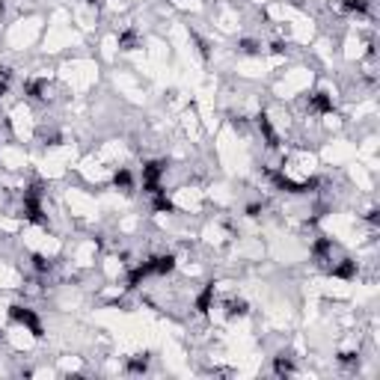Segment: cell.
Segmentation results:
<instances>
[{"mask_svg":"<svg viewBox=\"0 0 380 380\" xmlns=\"http://www.w3.org/2000/svg\"><path fill=\"white\" fill-rule=\"evenodd\" d=\"M244 312H247V303H244V300H232V303H229V315H232V318L244 315Z\"/></svg>","mask_w":380,"mask_h":380,"instance_id":"obj_13","label":"cell"},{"mask_svg":"<svg viewBox=\"0 0 380 380\" xmlns=\"http://www.w3.org/2000/svg\"><path fill=\"white\" fill-rule=\"evenodd\" d=\"M172 267H175V255H158V258H152V273H158V276L169 273Z\"/></svg>","mask_w":380,"mask_h":380,"instance_id":"obj_3","label":"cell"},{"mask_svg":"<svg viewBox=\"0 0 380 380\" xmlns=\"http://www.w3.org/2000/svg\"><path fill=\"white\" fill-rule=\"evenodd\" d=\"M330 250H333V244H330L327 238H324V241H318L315 247H312V253H315V255H327Z\"/></svg>","mask_w":380,"mask_h":380,"instance_id":"obj_14","label":"cell"},{"mask_svg":"<svg viewBox=\"0 0 380 380\" xmlns=\"http://www.w3.org/2000/svg\"><path fill=\"white\" fill-rule=\"evenodd\" d=\"M9 315L15 318L18 324H24L33 336H36V339H42V336H45V330H42V321L36 318V312H33V309H27V306H12V309H9Z\"/></svg>","mask_w":380,"mask_h":380,"instance_id":"obj_1","label":"cell"},{"mask_svg":"<svg viewBox=\"0 0 380 380\" xmlns=\"http://www.w3.org/2000/svg\"><path fill=\"white\" fill-rule=\"evenodd\" d=\"M273 368H276V374H291V371H294V365H291V359H285V356H276V362H273Z\"/></svg>","mask_w":380,"mask_h":380,"instance_id":"obj_10","label":"cell"},{"mask_svg":"<svg viewBox=\"0 0 380 380\" xmlns=\"http://www.w3.org/2000/svg\"><path fill=\"white\" fill-rule=\"evenodd\" d=\"M368 0H342V9L345 12H368Z\"/></svg>","mask_w":380,"mask_h":380,"instance_id":"obj_6","label":"cell"},{"mask_svg":"<svg viewBox=\"0 0 380 380\" xmlns=\"http://www.w3.org/2000/svg\"><path fill=\"white\" fill-rule=\"evenodd\" d=\"M155 208H158V211H172V202H169L163 193H155Z\"/></svg>","mask_w":380,"mask_h":380,"instance_id":"obj_12","label":"cell"},{"mask_svg":"<svg viewBox=\"0 0 380 380\" xmlns=\"http://www.w3.org/2000/svg\"><path fill=\"white\" fill-rule=\"evenodd\" d=\"M0 9H3V0H0Z\"/></svg>","mask_w":380,"mask_h":380,"instance_id":"obj_17","label":"cell"},{"mask_svg":"<svg viewBox=\"0 0 380 380\" xmlns=\"http://www.w3.org/2000/svg\"><path fill=\"white\" fill-rule=\"evenodd\" d=\"M356 273V261H350V258H345L339 267H333V276H339V279H350Z\"/></svg>","mask_w":380,"mask_h":380,"instance_id":"obj_4","label":"cell"},{"mask_svg":"<svg viewBox=\"0 0 380 380\" xmlns=\"http://www.w3.org/2000/svg\"><path fill=\"white\" fill-rule=\"evenodd\" d=\"M211 297H214V285H208L199 297H196V309L199 312H208V306H211Z\"/></svg>","mask_w":380,"mask_h":380,"instance_id":"obj_5","label":"cell"},{"mask_svg":"<svg viewBox=\"0 0 380 380\" xmlns=\"http://www.w3.org/2000/svg\"><path fill=\"white\" fill-rule=\"evenodd\" d=\"M258 211H261V205H255V202H253V205H247V214H250V217H255Z\"/></svg>","mask_w":380,"mask_h":380,"instance_id":"obj_16","label":"cell"},{"mask_svg":"<svg viewBox=\"0 0 380 380\" xmlns=\"http://www.w3.org/2000/svg\"><path fill=\"white\" fill-rule=\"evenodd\" d=\"M309 110H315V113H333V98L327 92L309 95Z\"/></svg>","mask_w":380,"mask_h":380,"instance_id":"obj_2","label":"cell"},{"mask_svg":"<svg viewBox=\"0 0 380 380\" xmlns=\"http://www.w3.org/2000/svg\"><path fill=\"white\" fill-rule=\"evenodd\" d=\"M134 45H137V33L134 30H128V33L119 36V48H122V51H134Z\"/></svg>","mask_w":380,"mask_h":380,"instance_id":"obj_8","label":"cell"},{"mask_svg":"<svg viewBox=\"0 0 380 380\" xmlns=\"http://www.w3.org/2000/svg\"><path fill=\"white\" fill-rule=\"evenodd\" d=\"M146 368H149V356H146V353L128 359V371H137V374H140V371H146Z\"/></svg>","mask_w":380,"mask_h":380,"instance_id":"obj_7","label":"cell"},{"mask_svg":"<svg viewBox=\"0 0 380 380\" xmlns=\"http://www.w3.org/2000/svg\"><path fill=\"white\" fill-rule=\"evenodd\" d=\"M241 51H244V54H258V45L247 39V42H241Z\"/></svg>","mask_w":380,"mask_h":380,"instance_id":"obj_15","label":"cell"},{"mask_svg":"<svg viewBox=\"0 0 380 380\" xmlns=\"http://www.w3.org/2000/svg\"><path fill=\"white\" fill-rule=\"evenodd\" d=\"M33 267H36L39 273H48V270H51V261H48L45 255H33Z\"/></svg>","mask_w":380,"mask_h":380,"instance_id":"obj_11","label":"cell"},{"mask_svg":"<svg viewBox=\"0 0 380 380\" xmlns=\"http://www.w3.org/2000/svg\"><path fill=\"white\" fill-rule=\"evenodd\" d=\"M113 181H116V187L131 190V181H134V178H131V172H128V169H119V172L113 175Z\"/></svg>","mask_w":380,"mask_h":380,"instance_id":"obj_9","label":"cell"}]
</instances>
